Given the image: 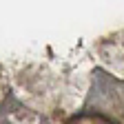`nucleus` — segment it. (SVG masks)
Returning a JSON list of instances; mask_svg holds the SVG:
<instances>
[]
</instances>
